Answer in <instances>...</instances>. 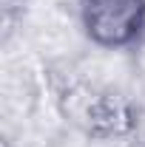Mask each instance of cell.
Masks as SVG:
<instances>
[{"label": "cell", "mask_w": 145, "mask_h": 147, "mask_svg": "<svg viewBox=\"0 0 145 147\" xmlns=\"http://www.w3.org/2000/svg\"><path fill=\"white\" fill-rule=\"evenodd\" d=\"M83 20L94 42L125 45L140 34L145 20V0H85Z\"/></svg>", "instance_id": "6da1fadb"}]
</instances>
